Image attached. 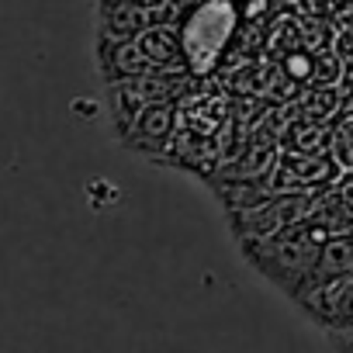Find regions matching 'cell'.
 <instances>
[{
	"label": "cell",
	"mask_w": 353,
	"mask_h": 353,
	"mask_svg": "<svg viewBox=\"0 0 353 353\" xmlns=\"http://www.w3.org/2000/svg\"><path fill=\"white\" fill-rule=\"evenodd\" d=\"M332 236L319 222L305 219V222L288 225V229H281L274 236L243 239L239 253L267 284H274L281 294H288L294 301L305 291V284H308V277H312V270L319 263V253H322V246Z\"/></svg>",
	"instance_id": "6da1fadb"
},
{
	"label": "cell",
	"mask_w": 353,
	"mask_h": 353,
	"mask_svg": "<svg viewBox=\"0 0 353 353\" xmlns=\"http://www.w3.org/2000/svg\"><path fill=\"white\" fill-rule=\"evenodd\" d=\"M239 28V4L236 0H208V4L194 8L184 21H181V39H184V52L194 73H212L222 56L229 52L232 39Z\"/></svg>",
	"instance_id": "7a4b0ae2"
},
{
	"label": "cell",
	"mask_w": 353,
	"mask_h": 353,
	"mask_svg": "<svg viewBox=\"0 0 353 353\" xmlns=\"http://www.w3.org/2000/svg\"><path fill=\"white\" fill-rule=\"evenodd\" d=\"M325 191L329 188L270 194V198H263L253 208H243V212L225 215V222H229L236 243H243V239H263V236H274V232H281L288 225H298V222L312 219V212L319 208V201H322Z\"/></svg>",
	"instance_id": "3957f363"
},
{
	"label": "cell",
	"mask_w": 353,
	"mask_h": 353,
	"mask_svg": "<svg viewBox=\"0 0 353 353\" xmlns=\"http://www.w3.org/2000/svg\"><path fill=\"white\" fill-rule=\"evenodd\" d=\"M339 176H343V163L332 152H288V149H281L267 184L274 194H284V191L332 188Z\"/></svg>",
	"instance_id": "277c9868"
},
{
	"label": "cell",
	"mask_w": 353,
	"mask_h": 353,
	"mask_svg": "<svg viewBox=\"0 0 353 353\" xmlns=\"http://www.w3.org/2000/svg\"><path fill=\"white\" fill-rule=\"evenodd\" d=\"M176 128H181V104H149L139 111V118L128 125V132L118 139L125 152L159 159V152L170 149Z\"/></svg>",
	"instance_id": "5b68a950"
},
{
	"label": "cell",
	"mask_w": 353,
	"mask_h": 353,
	"mask_svg": "<svg viewBox=\"0 0 353 353\" xmlns=\"http://www.w3.org/2000/svg\"><path fill=\"white\" fill-rule=\"evenodd\" d=\"M94 59H97V73L101 83H121V80H135L145 73H156L149 66V59L142 56L135 39H121V42H97L94 39Z\"/></svg>",
	"instance_id": "8992f818"
},
{
	"label": "cell",
	"mask_w": 353,
	"mask_h": 353,
	"mask_svg": "<svg viewBox=\"0 0 353 353\" xmlns=\"http://www.w3.org/2000/svg\"><path fill=\"white\" fill-rule=\"evenodd\" d=\"M135 42L156 73H194L188 63V52H184L181 25H152Z\"/></svg>",
	"instance_id": "52a82bcc"
},
{
	"label": "cell",
	"mask_w": 353,
	"mask_h": 353,
	"mask_svg": "<svg viewBox=\"0 0 353 353\" xmlns=\"http://www.w3.org/2000/svg\"><path fill=\"white\" fill-rule=\"evenodd\" d=\"M329 329L332 332H353V281H350V288H346V294H343V301H339Z\"/></svg>",
	"instance_id": "ba28073f"
}]
</instances>
